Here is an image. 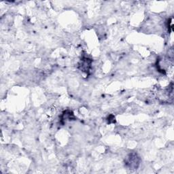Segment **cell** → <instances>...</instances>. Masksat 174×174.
<instances>
[{
  "instance_id": "cell-1",
  "label": "cell",
  "mask_w": 174,
  "mask_h": 174,
  "mask_svg": "<svg viewBox=\"0 0 174 174\" xmlns=\"http://www.w3.org/2000/svg\"><path fill=\"white\" fill-rule=\"evenodd\" d=\"M127 165L130 167L137 168L139 165V157L137 156V155H135V154L131 155L128 158Z\"/></svg>"
},
{
  "instance_id": "cell-2",
  "label": "cell",
  "mask_w": 174,
  "mask_h": 174,
  "mask_svg": "<svg viewBox=\"0 0 174 174\" xmlns=\"http://www.w3.org/2000/svg\"><path fill=\"white\" fill-rule=\"evenodd\" d=\"M91 61L88 59V58H84L83 60H82L81 62V70H82L84 71H86L87 73L89 71V69L91 67Z\"/></svg>"
}]
</instances>
